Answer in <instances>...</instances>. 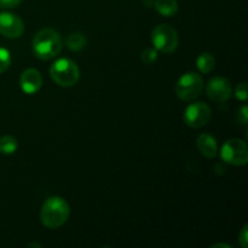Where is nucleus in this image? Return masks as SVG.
Instances as JSON below:
<instances>
[{"label": "nucleus", "mask_w": 248, "mask_h": 248, "mask_svg": "<svg viewBox=\"0 0 248 248\" xmlns=\"http://www.w3.org/2000/svg\"><path fill=\"white\" fill-rule=\"evenodd\" d=\"M196 147L200 152L201 155H203L207 159H213L218 154V145L215 138L208 133H201L196 140Z\"/></svg>", "instance_id": "9b49d317"}, {"label": "nucleus", "mask_w": 248, "mask_h": 248, "mask_svg": "<svg viewBox=\"0 0 248 248\" xmlns=\"http://www.w3.org/2000/svg\"><path fill=\"white\" fill-rule=\"evenodd\" d=\"M19 85H21V89L24 93L34 94L41 89L43 77L39 73V70L34 69V68H29V69H26L21 74Z\"/></svg>", "instance_id": "9d476101"}, {"label": "nucleus", "mask_w": 248, "mask_h": 248, "mask_svg": "<svg viewBox=\"0 0 248 248\" xmlns=\"http://www.w3.org/2000/svg\"><path fill=\"white\" fill-rule=\"evenodd\" d=\"M62 48V36L52 28L41 29L33 39V52L41 61H50L57 57Z\"/></svg>", "instance_id": "f257e3e1"}, {"label": "nucleus", "mask_w": 248, "mask_h": 248, "mask_svg": "<svg viewBox=\"0 0 248 248\" xmlns=\"http://www.w3.org/2000/svg\"><path fill=\"white\" fill-rule=\"evenodd\" d=\"M154 6L156 11L165 17L174 16L178 11L177 0H155Z\"/></svg>", "instance_id": "f8f14e48"}, {"label": "nucleus", "mask_w": 248, "mask_h": 248, "mask_svg": "<svg viewBox=\"0 0 248 248\" xmlns=\"http://www.w3.org/2000/svg\"><path fill=\"white\" fill-rule=\"evenodd\" d=\"M65 44L70 51H80L86 46V36L80 31H74L67 36Z\"/></svg>", "instance_id": "4468645a"}, {"label": "nucleus", "mask_w": 248, "mask_h": 248, "mask_svg": "<svg viewBox=\"0 0 248 248\" xmlns=\"http://www.w3.org/2000/svg\"><path fill=\"white\" fill-rule=\"evenodd\" d=\"M206 93H207L208 98L212 99L213 102L223 103L232 96V85H230L229 80L225 78H212L206 86Z\"/></svg>", "instance_id": "6e6552de"}, {"label": "nucleus", "mask_w": 248, "mask_h": 248, "mask_svg": "<svg viewBox=\"0 0 248 248\" xmlns=\"http://www.w3.org/2000/svg\"><path fill=\"white\" fill-rule=\"evenodd\" d=\"M23 0H0V7L1 9H14L18 6Z\"/></svg>", "instance_id": "6ab92c4d"}, {"label": "nucleus", "mask_w": 248, "mask_h": 248, "mask_svg": "<svg viewBox=\"0 0 248 248\" xmlns=\"http://www.w3.org/2000/svg\"><path fill=\"white\" fill-rule=\"evenodd\" d=\"M70 215V207L64 199L60 196H51L46 199L41 207L40 219L44 227L48 229H57L65 224Z\"/></svg>", "instance_id": "f03ea898"}, {"label": "nucleus", "mask_w": 248, "mask_h": 248, "mask_svg": "<svg viewBox=\"0 0 248 248\" xmlns=\"http://www.w3.org/2000/svg\"><path fill=\"white\" fill-rule=\"evenodd\" d=\"M248 96V91H247V84L246 82H241L236 86L235 89V97L240 101H246Z\"/></svg>", "instance_id": "a211bd4d"}, {"label": "nucleus", "mask_w": 248, "mask_h": 248, "mask_svg": "<svg viewBox=\"0 0 248 248\" xmlns=\"http://www.w3.org/2000/svg\"><path fill=\"white\" fill-rule=\"evenodd\" d=\"M237 119H239L240 123L242 124V125L246 126L247 125V119H248V109L246 106L242 107L241 109L239 110V114H237Z\"/></svg>", "instance_id": "412c9836"}, {"label": "nucleus", "mask_w": 248, "mask_h": 248, "mask_svg": "<svg viewBox=\"0 0 248 248\" xmlns=\"http://www.w3.org/2000/svg\"><path fill=\"white\" fill-rule=\"evenodd\" d=\"M50 77L58 86L72 87L79 81L80 70L74 61L61 58L51 65Z\"/></svg>", "instance_id": "7ed1b4c3"}, {"label": "nucleus", "mask_w": 248, "mask_h": 248, "mask_svg": "<svg viewBox=\"0 0 248 248\" xmlns=\"http://www.w3.org/2000/svg\"><path fill=\"white\" fill-rule=\"evenodd\" d=\"M24 23L17 15L11 12L0 14V34L9 39H17L23 34Z\"/></svg>", "instance_id": "1a4fd4ad"}, {"label": "nucleus", "mask_w": 248, "mask_h": 248, "mask_svg": "<svg viewBox=\"0 0 248 248\" xmlns=\"http://www.w3.org/2000/svg\"><path fill=\"white\" fill-rule=\"evenodd\" d=\"M211 116L212 111L208 104H206L205 102H195L186 107L183 120L189 127L199 128L207 125L208 121L211 120Z\"/></svg>", "instance_id": "0eeeda50"}, {"label": "nucleus", "mask_w": 248, "mask_h": 248, "mask_svg": "<svg viewBox=\"0 0 248 248\" xmlns=\"http://www.w3.org/2000/svg\"><path fill=\"white\" fill-rule=\"evenodd\" d=\"M215 65L216 60L215 57H213L212 53L203 52L201 53L198 57V60H196V67H198V69L200 70L202 74H208V73L212 72V70L215 69Z\"/></svg>", "instance_id": "ddd939ff"}, {"label": "nucleus", "mask_w": 248, "mask_h": 248, "mask_svg": "<svg viewBox=\"0 0 248 248\" xmlns=\"http://www.w3.org/2000/svg\"><path fill=\"white\" fill-rule=\"evenodd\" d=\"M178 34L169 24H159L152 31V43L157 52L172 53L178 47Z\"/></svg>", "instance_id": "39448f33"}, {"label": "nucleus", "mask_w": 248, "mask_h": 248, "mask_svg": "<svg viewBox=\"0 0 248 248\" xmlns=\"http://www.w3.org/2000/svg\"><path fill=\"white\" fill-rule=\"evenodd\" d=\"M248 225H245L244 229L241 230L239 235V241L242 248H247L248 246Z\"/></svg>", "instance_id": "aec40b11"}, {"label": "nucleus", "mask_w": 248, "mask_h": 248, "mask_svg": "<svg viewBox=\"0 0 248 248\" xmlns=\"http://www.w3.org/2000/svg\"><path fill=\"white\" fill-rule=\"evenodd\" d=\"M220 156L223 161L232 166H245L248 162L247 143L237 138L227 140L220 150Z\"/></svg>", "instance_id": "423d86ee"}, {"label": "nucleus", "mask_w": 248, "mask_h": 248, "mask_svg": "<svg viewBox=\"0 0 248 248\" xmlns=\"http://www.w3.org/2000/svg\"><path fill=\"white\" fill-rule=\"evenodd\" d=\"M203 90V79L198 73L189 72L182 75L176 84V94L184 102L198 98Z\"/></svg>", "instance_id": "20e7f679"}, {"label": "nucleus", "mask_w": 248, "mask_h": 248, "mask_svg": "<svg viewBox=\"0 0 248 248\" xmlns=\"http://www.w3.org/2000/svg\"><path fill=\"white\" fill-rule=\"evenodd\" d=\"M18 148L17 140L12 136H2L0 137V154H14Z\"/></svg>", "instance_id": "2eb2a0df"}, {"label": "nucleus", "mask_w": 248, "mask_h": 248, "mask_svg": "<svg viewBox=\"0 0 248 248\" xmlns=\"http://www.w3.org/2000/svg\"><path fill=\"white\" fill-rule=\"evenodd\" d=\"M11 64V55L9 50L4 47H0V74L6 72Z\"/></svg>", "instance_id": "dca6fc26"}, {"label": "nucleus", "mask_w": 248, "mask_h": 248, "mask_svg": "<svg viewBox=\"0 0 248 248\" xmlns=\"http://www.w3.org/2000/svg\"><path fill=\"white\" fill-rule=\"evenodd\" d=\"M219 247H223V248H232L230 245H225V244H216L213 245L212 248H219Z\"/></svg>", "instance_id": "4be33fe9"}, {"label": "nucleus", "mask_w": 248, "mask_h": 248, "mask_svg": "<svg viewBox=\"0 0 248 248\" xmlns=\"http://www.w3.org/2000/svg\"><path fill=\"white\" fill-rule=\"evenodd\" d=\"M140 58H142V61L145 64H153L157 60V50L155 47L145 48L142 52V55H140Z\"/></svg>", "instance_id": "f3484780"}]
</instances>
